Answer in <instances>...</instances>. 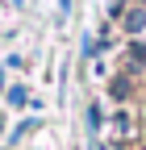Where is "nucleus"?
<instances>
[{
    "label": "nucleus",
    "mask_w": 146,
    "mask_h": 150,
    "mask_svg": "<svg viewBox=\"0 0 146 150\" xmlns=\"http://www.w3.org/2000/svg\"><path fill=\"white\" fill-rule=\"evenodd\" d=\"M117 25L125 38H142L146 33V4H125V13L117 17Z\"/></svg>",
    "instance_id": "nucleus-1"
},
{
    "label": "nucleus",
    "mask_w": 146,
    "mask_h": 150,
    "mask_svg": "<svg viewBox=\"0 0 146 150\" xmlns=\"http://www.w3.org/2000/svg\"><path fill=\"white\" fill-rule=\"evenodd\" d=\"M125 71H130V75H142L146 71V38L134 42V46H125Z\"/></svg>",
    "instance_id": "nucleus-3"
},
{
    "label": "nucleus",
    "mask_w": 146,
    "mask_h": 150,
    "mask_svg": "<svg viewBox=\"0 0 146 150\" xmlns=\"http://www.w3.org/2000/svg\"><path fill=\"white\" fill-rule=\"evenodd\" d=\"M100 125H104V112H100V104L92 100V104H88V129H92V134H96Z\"/></svg>",
    "instance_id": "nucleus-5"
},
{
    "label": "nucleus",
    "mask_w": 146,
    "mask_h": 150,
    "mask_svg": "<svg viewBox=\"0 0 146 150\" xmlns=\"http://www.w3.org/2000/svg\"><path fill=\"white\" fill-rule=\"evenodd\" d=\"M113 121H117V129H121V138H134V121H138V117H134L130 108H121Z\"/></svg>",
    "instance_id": "nucleus-4"
},
{
    "label": "nucleus",
    "mask_w": 146,
    "mask_h": 150,
    "mask_svg": "<svg viewBox=\"0 0 146 150\" xmlns=\"http://www.w3.org/2000/svg\"><path fill=\"white\" fill-rule=\"evenodd\" d=\"M121 4H130V0H108V8H113V17H121Z\"/></svg>",
    "instance_id": "nucleus-6"
},
{
    "label": "nucleus",
    "mask_w": 146,
    "mask_h": 150,
    "mask_svg": "<svg viewBox=\"0 0 146 150\" xmlns=\"http://www.w3.org/2000/svg\"><path fill=\"white\" fill-rule=\"evenodd\" d=\"M134 83H138V75L117 71L113 79H108V96H113V100H130V96H134Z\"/></svg>",
    "instance_id": "nucleus-2"
}]
</instances>
